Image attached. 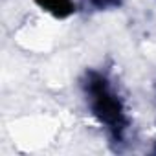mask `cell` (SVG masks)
I'll use <instances>...</instances> for the list:
<instances>
[{
  "instance_id": "1",
  "label": "cell",
  "mask_w": 156,
  "mask_h": 156,
  "mask_svg": "<svg viewBox=\"0 0 156 156\" xmlns=\"http://www.w3.org/2000/svg\"><path fill=\"white\" fill-rule=\"evenodd\" d=\"M88 98H90V107L94 114L101 119V123L108 125L112 130L123 129V110L121 103L108 87V83L101 75H94L88 83Z\"/></svg>"
}]
</instances>
